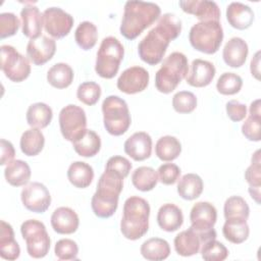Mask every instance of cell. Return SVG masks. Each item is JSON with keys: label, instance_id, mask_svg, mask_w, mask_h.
<instances>
[{"label": "cell", "instance_id": "obj_15", "mask_svg": "<svg viewBox=\"0 0 261 261\" xmlns=\"http://www.w3.org/2000/svg\"><path fill=\"white\" fill-rule=\"evenodd\" d=\"M191 227L199 233L206 234L216 231L213 227L217 220V210L209 202L196 203L190 213Z\"/></svg>", "mask_w": 261, "mask_h": 261}, {"label": "cell", "instance_id": "obj_14", "mask_svg": "<svg viewBox=\"0 0 261 261\" xmlns=\"http://www.w3.org/2000/svg\"><path fill=\"white\" fill-rule=\"evenodd\" d=\"M216 239V231L202 234L192 227L180 231L173 241L175 252L182 257H190L200 252L201 246L208 241Z\"/></svg>", "mask_w": 261, "mask_h": 261}, {"label": "cell", "instance_id": "obj_53", "mask_svg": "<svg viewBox=\"0 0 261 261\" xmlns=\"http://www.w3.org/2000/svg\"><path fill=\"white\" fill-rule=\"evenodd\" d=\"M250 115L255 116H261L260 112V99L254 100L250 105Z\"/></svg>", "mask_w": 261, "mask_h": 261}, {"label": "cell", "instance_id": "obj_6", "mask_svg": "<svg viewBox=\"0 0 261 261\" xmlns=\"http://www.w3.org/2000/svg\"><path fill=\"white\" fill-rule=\"evenodd\" d=\"M223 40V30L219 21L207 20L195 23L189 33L192 47L205 54H214L218 51Z\"/></svg>", "mask_w": 261, "mask_h": 261}, {"label": "cell", "instance_id": "obj_37", "mask_svg": "<svg viewBox=\"0 0 261 261\" xmlns=\"http://www.w3.org/2000/svg\"><path fill=\"white\" fill-rule=\"evenodd\" d=\"M134 187L142 192L152 191L158 182V174L154 168L149 166H140L132 174Z\"/></svg>", "mask_w": 261, "mask_h": 261}, {"label": "cell", "instance_id": "obj_27", "mask_svg": "<svg viewBox=\"0 0 261 261\" xmlns=\"http://www.w3.org/2000/svg\"><path fill=\"white\" fill-rule=\"evenodd\" d=\"M71 143L74 151L83 157H93L101 148L100 137L94 130L87 128Z\"/></svg>", "mask_w": 261, "mask_h": 261}, {"label": "cell", "instance_id": "obj_3", "mask_svg": "<svg viewBox=\"0 0 261 261\" xmlns=\"http://www.w3.org/2000/svg\"><path fill=\"white\" fill-rule=\"evenodd\" d=\"M122 188L123 177L116 172L105 169L98 180L97 190L91 200L94 214L100 218L112 216L118 207Z\"/></svg>", "mask_w": 261, "mask_h": 261}, {"label": "cell", "instance_id": "obj_25", "mask_svg": "<svg viewBox=\"0 0 261 261\" xmlns=\"http://www.w3.org/2000/svg\"><path fill=\"white\" fill-rule=\"evenodd\" d=\"M157 223L162 230L168 232L177 230L184 223L181 209L172 203L163 204L157 213Z\"/></svg>", "mask_w": 261, "mask_h": 261}, {"label": "cell", "instance_id": "obj_16", "mask_svg": "<svg viewBox=\"0 0 261 261\" xmlns=\"http://www.w3.org/2000/svg\"><path fill=\"white\" fill-rule=\"evenodd\" d=\"M149 72L142 66H132L122 71L117 79V88L125 94L143 92L149 84Z\"/></svg>", "mask_w": 261, "mask_h": 261}, {"label": "cell", "instance_id": "obj_24", "mask_svg": "<svg viewBox=\"0 0 261 261\" xmlns=\"http://www.w3.org/2000/svg\"><path fill=\"white\" fill-rule=\"evenodd\" d=\"M254 11L252 8L241 2H231L226 8V19L228 23L237 30H246L254 21Z\"/></svg>", "mask_w": 261, "mask_h": 261}, {"label": "cell", "instance_id": "obj_32", "mask_svg": "<svg viewBox=\"0 0 261 261\" xmlns=\"http://www.w3.org/2000/svg\"><path fill=\"white\" fill-rule=\"evenodd\" d=\"M25 117L30 126L44 128L50 124L53 117V111L46 103L37 102L29 106Z\"/></svg>", "mask_w": 261, "mask_h": 261}, {"label": "cell", "instance_id": "obj_12", "mask_svg": "<svg viewBox=\"0 0 261 261\" xmlns=\"http://www.w3.org/2000/svg\"><path fill=\"white\" fill-rule=\"evenodd\" d=\"M73 22V17L59 7H49L43 12L44 29L55 39H61L67 36Z\"/></svg>", "mask_w": 261, "mask_h": 261}, {"label": "cell", "instance_id": "obj_13", "mask_svg": "<svg viewBox=\"0 0 261 261\" xmlns=\"http://www.w3.org/2000/svg\"><path fill=\"white\" fill-rule=\"evenodd\" d=\"M20 199L23 206L35 213H44L51 204L49 190L38 181L27 185L20 193Z\"/></svg>", "mask_w": 261, "mask_h": 261}, {"label": "cell", "instance_id": "obj_40", "mask_svg": "<svg viewBox=\"0 0 261 261\" xmlns=\"http://www.w3.org/2000/svg\"><path fill=\"white\" fill-rule=\"evenodd\" d=\"M243 87L242 77L233 72L222 73L216 83L218 93L222 95H234L241 91Z\"/></svg>", "mask_w": 261, "mask_h": 261}, {"label": "cell", "instance_id": "obj_8", "mask_svg": "<svg viewBox=\"0 0 261 261\" xmlns=\"http://www.w3.org/2000/svg\"><path fill=\"white\" fill-rule=\"evenodd\" d=\"M103 123L112 136L123 135L130 125V114L126 102L118 96L110 95L102 103Z\"/></svg>", "mask_w": 261, "mask_h": 261}, {"label": "cell", "instance_id": "obj_9", "mask_svg": "<svg viewBox=\"0 0 261 261\" xmlns=\"http://www.w3.org/2000/svg\"><path fill=\"white\" fill-rule=\"evenodd\" d=\"M20 232L31 257L40 259L48 254L51 241L43 222L37 219L25 220L20 225Z\"/></svg>", "mask_w": 261, "mask_h": 261}, {"label": "cell", "instance_id": "obj_1", "mask_svg": "<svg viewBox=\"0 0 261 261\" xmlns=\"http://www.w3.org/2000/svg\"><path fill=\"white\" fill-rule=\"evenodd\" d=\"M181 32V20L173 13H165L158 18L156 27L142 39L138 45L140 58L150 64L156 65L163 59L167 47Z\"/></svg>", "mask_w": 261, "mask_h": 261}, {"label": "cell", "instance_id": "obj_22", "mask_svg": "<svg viewBox=\"0 0 261 261\" xmlns=\"http://www.w3.org/2000/svg\"><path fill=\"white\" fill-rule=\"evenodd\" d=\"M249 53L248 44L240 37L229 39L223 47L222 57L224 62L230 67H241L246 62Z\"/></svg>", "mask_w": 261, "mask_h": 261}, {"label": "cell", "instance_id": "obj_2", "mask_svg": "<svg viewBox=\"0 0 261 261\" xmlns=\"http://www.w3.org/2000/svg\"><path fill=\"white\" fill-rule=\"evenodd\" d=\"M160 7L153 2L126 1L120 24V34L127 40H134L153 24L160 16Z\"/></svg>", "mask_w": 261, "mask_h": 261}, {"label": "cell", "instance_id": "obj_5", "mask_svg": "<svg viewBox=\"0 0 261 261\" xmlns=\"http://www.w3.org/2000/svg\"><path fill=\"white\" fill-rule=\"evenodd\" d=\"M189 63L187 56L181 52H172L162 62L155 74V87L163 94H169L187 76Z\"/></svg>", "mask_w": 261, "mask_h": 261}, {"label": "cell", "instance_id": "obj_39", "mask_svg": "<svg viewBox=\"0 0 261 261\" xmlns=\"http://www.w3.org/2000/svg\"><path fill=\"white\" fill-rule=\"evenodd\" d=\"M223 214L227 218H244L248 219L250 208L246 200L240 196H231L227 198L223 206Z\"/></svg>", "mask_w": 261, "mask_h": 261}, {"label": "cell", "instance_id": "obj_48", "mask_svg": "<svg viewBox=\"0 0 261 261\" xmlns=\"http://www.w3.org/2000/svg\"><path fill=\"white\" fill-rule=\"evenodd\" d=\"M260 121L261 116L249 115L242 125V134L246 139L253 142H259L261 140L260 135Z\"/></svg>", "mask_w": 261, "mask_h": 261}, {"label": "cell", "instance_id": "obj_30", "mask_svg": "<svg viewBox=\"0 0 261 261\" xmlns=\"http://www.w3.org/2000/svg\"><path fill=\"white\" fill-rule=\"evenodd\" d=\"M222 233L226 241L232 244L244 243L250 233L247 219L244 218H227L222 227Z\"/></svg>", "mask_w": 261, "mask_h": 261}, {"label": "cell", "instance_id": "obj_52", "mask_svg": "<svg viewBox=\"0 0 261 261\" xmlns=\"http://www.w3.org/2000/svg\"><path fill=\"white\" fill-rule=\"evenodd\" d=\"M259 64H260V51H257L253 58L251 59V64H250V69L252 75L256 80H260V69H259Z\"/></svg>", "mask_w": 261, "mask_h": 261}, {"label": "cell", "instance_id": "obj_54", "mask_svg": "<svg viewBox=\"0 0 261 261\" xmlns=\"http://www.w3.org/2000/svg\"><path fill=\"white\" fill-rule=\"evenodd\" d=\"M260 188L261 187H249V194L257 204H260Z\"/></svg>", "mask_w": 261, "mask_h": 261}, {"label": "cell", "instance_id": "obj_49", "mask_svg": "<svg viewBox=\"0 0 261 261\" xmlns=\"http://www.w3.org/2000/svg\"><path fill=\"white\" fill-rule=\"evenodd\" d=\"M106 170H111L113 172L118 173L123 178L126 177L132 169V163L129 160L122 156H112L110 157L105 165Z\"/></svg>", "mask_w": 261, "mask_h": 261}, {"label": "cell", "instance_id": "obj_50", "mask_svg": "<svg viewBox=\"0 0 261 261\" xmlns=\"http://www.w3.org/2000/svg\"><path fill=\"white\" fill-rule=\"evenodd\" d=\"M226 114L232 121H241L247 115V107L238 100H230L225 105Z\"/></svg>", "mask_w": 261, "mask_h": 261}, {"label": "cell", "instance_id": "obj_51", "mask_svg": "<svg viewBox=\"0 0 261 261\" xmlns=\"http://www.w3.org/2000/svg\"><path fill=\"white\" fill-rule=\"evenodd\" d=\"M1 159H0V164L1 165H6L9 164L15 155V150L11 142L1 139Z\"/></svg>", "mask_w": 261, "mask_h": 261}, {"label": "cell", "instance_id": "obj_29", "mask_svg": "<svg viewBox=\"0 0 261 261\" xmlns=\"http://www.w3.org/2000/svg\"><path fill=\"white\" fill-rule=\"evenodd\" d=\"M31 167L30 165L20 159L12 160L7 164L4 170V176L6 181L13 187H21L29 182L31 178Z\"/></svg>", "mask_w": 261, "mask_h": 261}, {"label": "cell", "instance_id": "obj_35", "mask_svg": "<svg viewBox=\"0 0 261 261\" xmlns=\"http://www.w3.org/2000/svg\"><path fill=\"white\" fill-rule=\"evenodd\" d=\"M73 70L67 64L59 62L51 66L47 72L48 83L56 89H65L71 85L73 81Z\"/></svg>", "mask_w": 261, "mask_h": 261}, {"label": "cell", "instance_id": "obj_45", "mask_svg": "<svg viewBox=\"0 0 261 261\" xmlns=\"http://www.w3.org/2000/svg\"><path fill=\"white\" fill-rule=\"evenodd\" d=\"M20 21L12 12H2L0 14V38L5 39L15 35L19 29Z\"/></svg>", "mask_w": 261, "mask_h": 261}, {"label": "cell", "instance_id": "obj_11", "mask_svg": "<svg viewBox=\"0 0 261 261\" xmlns=\"http://www.w3.org/2000/svg\"><path fill=\"white\" fill-rule=\"evenodd\" d=\"M59 126L63 138L73 142L87 126V116L85 110L74 104H68L59 112Z\"/></svg>", "mask_w": 261, "mask_h": 261}, {"label": "cell", "instance_id": "obj_23", "mask_svg": "<svg viewBox=\"0 0 261 261\" xmlns=\"http://www.w3.org/2000/svg\"><path fill=\"white\" fill-rule=\"evenodd\" d=\"M22 21V34L32 39L39 38L43 28V13L33 4L24 5L20 11Z\"/></svg>", "mask_w": 261, "mask_h": 261}, {"label": "cell", "instance_id": "obj_7", "mask_svg": "<svg viewBox=\"0 0 261 261\" xmlns=\"http://www.w3.org/2000/svg\"><path fill=\"white\" fill-rule=\"evenodd\" d=\"M124 48L119 40L109 36L102 40L97 52L95 71L103 79H112L118 72Z\"/></svg>", "mask_w": 261, "mask_h": 261}, {"label": "cell", "instance_id": "obj_17", "mask_svg": "<svg viewBox=\"0 0 261 261\" xmlns=\"http://www.w3.org/2000/svg\"><path fill=\"white\" fill-rule=\"evenodd\" d=\"M56 52V43L47 36H40L32 39L27 45V54L29 59L35 65H43L52 59Z\"/></svg>", "mask_w": 261, "mask_h": 261}, {"label": "cell", "instance_id": "obj_43", "mask_svg": "<svg viewBox=\"0 0 261 261\" xmlns=\"http://www.w3.org/2000/svg\"><path fill=\"white\" fill-rule=\"evenodd\" d=\"M172 107L178 113H191L197 107V98L190 91H180L172 97Z\"/></svg>", "mask_w": 261, "mask_h": 261}, {"label": "cell", "instance_id": "obj_18", "mask_svg": "<svg viewBox=\"0 0 261 261\" xmlns=\"http://www.w3.org/2000/svg\"><path fill=\"white\" fill-rule=\"evenodd\" d=\"M182 11L195 15L200 21L220 19V8L214 1L208 0H185L178 2Z\"/></svg>", "mask_w": 261, "mask_h": 261}, {"label": "cell", "instance_id": "obj_31", "mask_svg": "<svg viewBox=\"0 0 261 261\" xmlns=\"http://www.w3.org/2000/svg\"><path fill=\"white\" fill-rule=\"evenodd\" d=\"M140 252L142 256L150 261H160L166 259L170 254V247L167 241L160 238H151L145 241Z\"/></svg>", "mask_w": 261, "mask_h": 261}, {"label": "cell", "instance_id": "obj_34", "mask_svg": "<svg viewBox=\"0 0 261 261\" xmlns=\"http://www.w3.org/2000/svg\"><path fill=\"white\" fill-rule=\"evenodd\" d=\"M203 180L198 174L187 173L178 180L177 193L182 199L192 201L200 197L203 192Z\"/></svg>", "mask_w": 261, "mask_h": 261}, {"label": "cell", "instance_id": "obj_10", "mask_svg": "<svg viewBox=\"0 0 261 261\" xmlns=\"http://www.w3.org/2000/svg\"><path fill=\"white\" fill-rule=\"evenodd\" d=\"M0 51V67L7 79L14 83H20L29 77L31 73V65L28 57L21 55L10 45H2Z\"/></svg>", "mask_w": 261, "mask_h": 261}, {"label": "cell", "instance_id": "obj_38", "mask_svg": "<svg viewBox=\"0 0 261 261\" xmlns=\"http://www.w3.org/2000/svg\"><path fill=\"white\" fill-rule=\"evenodd\" d=\"M74 39L80 48L87 51L92 49L98 39V31L97 27L91 21H83L81 22L74 33Z\"/></svg>", "mask_w": 261, "mask_h": 261}, {"label": "cell", "instance_id": "obj_44", "mask_svg": "<svg viewBox=\"0 0 261 261\" xmlns=\"http://www.w3.org/2000/svg\"><path fill=\"white\" fill-rule=\"evenodd\" d=\"M54 253L59 260H76L79 247L70 239H61L55 244Z\"/></svg>", "mask_w": 261, "mask_h": 261}, {"label": "cell", "instance_id": "obj_20", "mask_svg": "<svg viewBox=\"0 0 261 261\" xmlns=\"http://www.w3.org/2000/svg\"><path fill=\"white\" fill-rule=\"evenodd\" d=\"M215 66L213 63L203 59H195L192 61L191 70L186 76L187 83L196 88L208 86L215 76Z\"/></svg>", "mask_w": 261, "mask_h": 261}, {"label": "cell", "instance_id": "obj_4", "mask_svg": "<svg viewBox=\"0 0 261 261\" xmlns=\"http://www.w3.org/2000/svg\"><path fill=\"white\" fill-rule=\"evenodd\" d=\"M150 205L144 198L132 196L123 205V214L120 221L122 236L136 241L145 236L149 229Z\"/></svg>", "mask_w": 261, "mask_h": 261}, {"label": "cell", "instance_id": "obj_36", "mask_svg": "<svg viewBox=\"0 0 261 261\" xmlns=\"http://www.w3.org/2000/svg\"><path fill=\"white\" fill-rule=\"evenodd\" d=\"M181 153L180 142L172 136H164L158 139L155 145V154L162 161H172Z\"/></svg>", "mask_w": 261, "mask_h": 261}, {"label": "cell", "instance_id": "obj_47", "mask_svg": "<svg viewBox=\"0 0 261 261\" xmlns=\"http://www.w3.org/2000/svg\"><path fill=\"white\" fill-rule=\"evenodd\" d=\"M158 180L163 185L170 186L177 181L180 175V168L174 163H164L157 170Z\"/></svg>", "mask_w": 261, "mask_h": 261}, {"label": "cell", "instance_id": "obj_26", "mask_svg": "<svg viewBox=\"0 0 261 261\" xmlns=\"http://www.w3.org/2000/svg\"><path fill=\"white\" fill-rule=\"evenodd\" d=\"M0 223V256L6 260H16L19 257L20 248L14 239L13 228L4 220Z\"/></svg>", "mask_w": 261, "mask_h": 261}, {"label": "cell", "instance_id": "obj_21", "mask_svg": "<svg viewBox=\"0 0 261 261\" xmlns=\"http://www.w3.org/2000/svg\"><path fill=\"white\" fill-rule=\"evenodd\" d=\"M80 219L74 210L69 207H59L51 215V225L55 232L70 234L77 230Z\"/></svg>", "mask_w": 261, "mask_h": 261}, {"label": "cell", "instance_id": "obj_33", "mask_svg": "<svg viewBox=\"0 0 261 261\" xmlns=\"http://www.w3.org/2000/svg\"><path fill=\"white\" fill-rule=\"evenodd\" d=\"M45 137L40 128L32 127L24 130L20 137L19 146L21 152L27 156H36L44 148Z\"/></svg>", "mask_w": 261, "mask_h": 261}, {"label": "cell", "instance_id": "obj_46", "mask_svg": "<svg viewBox=\"0 0 261 261\" xmlns=\"http://www.w3.org/2000/svg\"><path fill=\"white\" fill-rule=\"evenodd\" d=\"M251 165L245 171V179L249 187H261V160L260 150H257L251 159Z\"/></svg>", "mask_w": 261, "mask_h": 261}, {"label": "cell", "instance_id": "obj_28", "mask_svg": "<svg viewBox=\"0 0 261 261\" xmlns=\"http://www.w3.org/2000/svg\"><path fill=\"white\" fill-rule=\"evenodd\" d=\"M67 178L75 188L85 189L92 184L94 170L90 164L83 161H75L67 169Z\"/></svg>", "mask_w": 261, "mask_h": 261}, {"label": "cell", "instance_id": "obj_19", "mask_svg": "<svg viewBox=\"0 0 261 261\" xmlns=\"http://www.w3.org/2000/svg\"><path fill=\"white\" fill-rule=\"evenodd\" d=\"M124 152L135 161H143L151 156L152 139L146 132H137L126 139Z\"/></svg>", "mask_w": 261, "mask_h": 261}, {"label": "cell", "instance_id": "obj_42", "mask_svg": "<svg viewBox=\"0 0 261 261\" xmlns=\"http://www.w3.org/2000/svg\"><path fill=\"white\" fill-rule=\"evenodd\" d=\"M101 87L95 82L82 83L76 90L77 99L89 106L95 105L101 97Z\"/></svg>", "mask_w": 261, "mask_h": 261}, {"label": "cell", "instance_id": "obj_41", "mask_svg": "<svg viewBox=\"0 0 261 261\" xmlns=\"http://www.w3.org/2000/svg\"><path fill=\"white\" fill-rule=\"evenodd\" d=\"M201 256L206 261H223L228 256L226 247L216 239L206 242L201 246Z\"/></svg>", "mask_w": 261, "mask_h": 261}]
</instances>
